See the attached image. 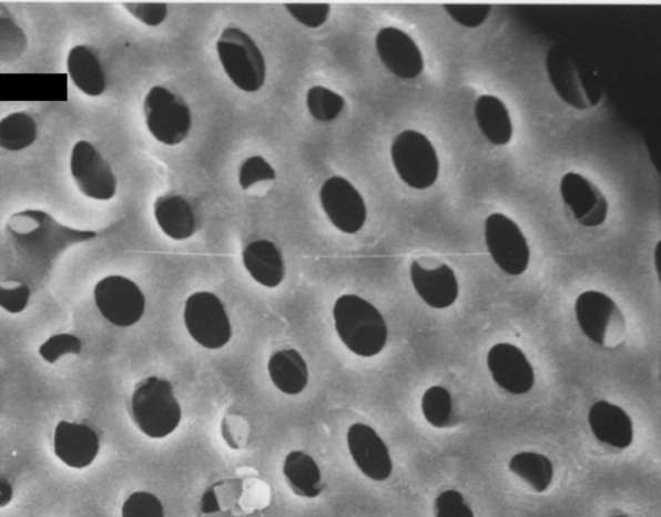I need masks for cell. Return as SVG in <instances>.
Segmentation results:
<instances>
[{
	"mask_svg": "<svg viewBox=\"0 0 661 517\" xmlns=\"http://www.w3.org/2000/svg\"><path fill=\"white\" fill-rule=\"evenodd\" d=\"M321 200L324 213L336 229L355 234L364 229L368 211L363 195L342 176H332L322 186Z\"/></svg>",
	"mask_w": 661,
	"mask_h": 517,
	"instance_id": "obj_12",
	"label": "cell"
},
{
	"mask_svg": "<svg viewBox=\"0 0 661 517\" xmlns=\"http://www.w3.org/2000/svg\"><path fill=\"white\" fill-rule=\"evenodd\" d=\"M376 50L383 64L401 80H415L424 72L421 50L415 39L401 29H380L376 37Z\"/></svg>",
	"mask_w": 661,
	"mask_h": 517,
	"instance_id": "obj_13",
	"label": "cell"
},
{
	"mask_svg": "<svg viewBox=\"0 0 661 517\" xmlns=\"http://www.w3.org/2000/svg\"><path fill=\"white\" fill-rule=\"evenodd\" d=\"M478 126L489 143L508 145L512 139V122L507 105L494 95H481L474 107Z\"/></svg>",
	"mask_w": 661,
	"mask_h": 517,
	"instance_id": "obj_25",
	"label": "cell"
},
{
	"mask_svg": "<svg viewBox=\"0 0 661 517\" xmlns=\"http://www.w3.org/2000/svg\"><path fill=\"white\" fill-rule=\"evenodd\" d=\"M6 237L21 264L44 276L69 247L85 244L98 233L61 224L42 210H23L8 217Z\"/></svg>",
	"mask_w": 661,
	"mask_h": 517,
	"instance_id": "obj_1",
	"label": "cell"
},
{
	"mask_svg": "<svg viewBox=\"0 0 661 517\" xmlns=\"http://www.w3.org/2000/svg\"><path fill=\"white\" fill-rule=\"evenodd\" d=\"M612 517H631V516H628V515H617V516H612Z\"/></svg>",
	"mask_w": 661,
	"mask_h": 517,
	"instance_id": "obj_43",
	"label": "cell"
},
{
	"mask_svg": "<svg viewBox=\"0 0 661 517\" xmlns=\"http://www.w3.org/2000/svg\"><path fill=\"white\" fill-rule=\"evenodd\" d=\"M276 179V171L262 155L247 159L240 169V185L244 191L256 183Z\"/></svg>",
	"mask_w": 661,
	"mask_h": 517,
	"instance_id": "obj_36",
	"label": "cell"
},
{
	"mask_svg": "<svg viewBox=\"0 0 661 517\" xmlns=\"http://www.w3.org/2000/svg\"><path fill=\"white\" fill-rule=\"evenodd\" d=\"M306 103L309 114L318 122L337 120L346 107V101L339 93L323 85H315L308 90Z\"/></svg>",
	"mask_w": 661,
	"mask_h": 517,
	"instance_id": "obj_30",
	"label": "cell"
},
{
	"mask_svg": "<svg viewBox=\"0 0 661 517\" xmlns=\"http://www.w3.org/2000/svg\"><path fill=\"white\" fill-rule=\"evenodd\" d=\"M547 72L557 95L566 104L588 111L600 104L603 89L596 73L581 64L565 44H555L547 54Z\"/></svg>",
	"mask_w": 661,
	"mask_h": 517,
	"instance_id": "obj_3",
	"label": "cell"
},
{
	"mask_svg": "<svg viewBox=\"0 0 661 517\" xmlns=\"http://www.w3.org/2000/svg\"><path fill=\"white\" fill-rule=\"evenodd\" d=\"M347 445L355 465L368 479L385 481L391 476L390 452L375 429L363 423H356L348 429Z\"/></svg>",
	"mask_w": 661,
	"mask_h": 517,
	"instance_id": "obj_14",
	"label": "cell"
},
{
	"mask_svg": "<svg viewBox=\"0 0 661 517\" xmlns=\"http://www.w3.org/2000/svg\"><path fill=\"white\" fill-rule=\"evenodd\" d=\"M31 296V290L27 284H19L14 287L0 286V308L19 315L27 310Z\"/></svg>",
	"mask_w": 661,
	"mask_h": 517,
	"instance_id": "obj_39",
	"label": "cell"
},
{
	"mask_svg": "<svg viewBox=\"0 0 661 517\" xmlns=\"http://www.w3.org/2000/svg\"><path fill=\"white\" fill-rule=\"evenodd\" d=\"M487 365L497 385L511 395H526L535 386V372L530 362L512 344H496L488 352Z\"/></svg>",
	"mask_w": 661,
	"mask_h": 517,
	"instance_id": "obj_16",
	"label": "cell"
},
{
	"mask_svg": "<svg viewBox=\"0 0 661 517\" xmlns=\"http://www.w3.org/2000/svg\"><path fill=\"white\" fill-rule=\"evenodd\" d=\"M410 280L419 297L435 310L449 308L460 293L456 273L448 264L425 268L416 261L410 265Z\"/></svg>",
	"mask_w": 661,
	"mask_h": 517,
	"instance_id": "obj_18",
	"label": "cell"
},
{
	"mask_svg": "<svg viewBox=\"0 0 661 517\" xmlns=\"http://www.w3.org/2000/svg\"><path fill=\"white\" fill-rule=\"evenodd\" d=\"M70 175L78 191L93 201H111L115 197L119 182L114 171L88 140H80L72 148L69 159Z\"/></svg>",
	"mask_w": 661,
	"mask_h": 517,
	"instance_id": "obj_8",
	"label": "cell"
},
{
	"mask_svg": "<svg viewBox=\"0 0 661 517\" xmlns=\"http://www.w3.org/2000/svg\"><path fill=\"white\" fill-rule=\"evenodd\" d=\"M122 517H165V510L152 493L136 491L124 500Z\"/></svg>",
	"mask_w": 661,
	"mask_h": 517,
	"instance_id": "obj_33",
	"label": "cell"
},
{
	"mask_svg": "<svg viewBox=\"0 0 661 517\" xmlns=\"http://www.w3.org/2000/svg\"><path fill=\"white\" fill-rule=\"evenodd\" d=\"M29 39L4 3H0V62L12 64L26 54Z\"/></svg>",
	"mask_w": 661,
	"mask_h": 517,
	"instance_id": "obj_29",
	"label": "cell"
},
{
	"mask_svg": "<svg viewBox=\"0 0 661 517\" xmlns=\"http://www.w3.org/2000/svg\"><path fill=\"white\" fill-rule=\"evenodd\" d=\"M146 129L161 144L175 146L189 138L192 112L185 101L161 85H154L144 100Z\"/></svg>",
	"mask_w": 661,
	"mask_h": 517,
	"instance_id": "obj_7",
	"label": "cell"
},
{
	"mask_svg": "<svg viewBox=\"0 0 661 517\" xmlns=\"http://www.w3.org/2000/svg\"><path fill=\"white\" fill-rule=\"evenodd\" d=\"M655 264H657V271H658L659 278H660V276H661V244H660V242L657 245V250H655Z\"/></svg>",
	"mask_w": 661,
	"mask_h": 517,
	"instance_id": "obj_42",
	"label": "cell"
},
{
	"mask_svg": "<svg viewBox=\"0 0 661 517\" xmlns=\"http://www.w3.org/2000/svg\"><path fill=\"white\" fill-rule=\"evenodd\" d=\"M225 74L241 91L262 90L267 78L266 59L254 39L238 28H225L216 43Z\"/></svg>",
	"mask_w": 661,
	"mask_h": 517,
	"instance_id": "obj_5",
	"label": "cell"
},
{
	"mask_svg": "<svg viewBox=\"0 0 661 517\" xmlns=\"http://www.w3.org/2000/svg\"><path fill=\"white\" fill-rule=\"evenodd\" d=\"M53 449L62 464L83 469L96 459L100 438L88 425L62 420L54 429Z\"/></svg>",
	"mask_w": 661,
	"mask_h": 517,
	"instance_id": "obj_17",
	"label": "cell"
},
{
	"mask_svg": "<svg viewBox=\"0 0 661 517\" xmlns=\"http://www.w3.org/2000/svg\"><path fill=\"white\" fill-rule=\"evenodd\" d=\"M574 311H577L579 326L587 338L598 346H604L611 321L618 313L616 302L603 293L586 292L578 297Z\"/></svg>",
	"mask_w": 661,
	"mask_h": 517,
	"instance_id": "obj_20",
	"label": "cell"
},
{
	"mask_svg": "<svg viewBox=\"0 0 661 517\" xmlns=\"http://www.w3.org/2000/svg\"><path fill=\"white\" fill-rule=\"evenodd\" d=\"M284 475L298 497L314 499L322 495L324 487L321 468L308 454L303 452L287 454Z\"/></svg>",
	"mask_w": 661,
	"mask_h": 517,
	"instance_id": "obj_26",
	"label": "cell"
},
{
	"mask_svg": "<svg viewBox=\"0 0 661 517\" xmlns=\"http://www.w3.org/2000/svg\"><path fill=\"white\" fill-rule=\"evenodd\" d=\"M423 413L431 426L448 427L454 413L452 396L440 386L427 389L423 397Z\"/></svg>",
	"mask_w": 661,
	"mask_h": 517,
	"instance_id": "obj_31",
	"label": "cell"
},
{
	"mask_svg": "<svg viewBox=\"0 0 661 517\" xmlns=\"http://www.w3.org/2000/svg\"><path fill=\"white\" fill-rule=\"evenodd\" d=\"M333 316L340 341L353 354L373 357L385 348L386 321L368 301L353 294L342 295L334 304Z\"/></svg>",
	"mask_w": 661,
	"mask_h": 517,
	"instance_id": "obj_2",
	"label": "cell"
},
{
	"mask_svg": "<svg viewBox=\"0 0 661 517\" xmlns=\"http://www.w3.org/2000/svg\"><path fill=\"white\" fill-rule=\"evenodd\" d=\"M562 199L574 215V219L587 229H596L606 222L609 214V202L586 176L569 172L561 180Z\"/></svg>",
	"mask_w": 661,
	"mask_h": 517,
	"instance_id": "obj_15",
	"label": "cell"
},
{
	"mask_svg": "<svg viewBox=\"0 0 661 517\" xmlns=\"http://www.w3.org/2000/svg\"><path fill=\"white\" fill-rule=\"evenodd\" d=\"M93 300L100 315L119 327H130L143 318L145 296L134 281L123 276H108L93 288Z\"/></svg>",
	"mask_w": 661,
	"mask_h": 517,
	"instance_id": "obj_11",
	"label": "cell"
},
{
	"mask_svg": "<svg viewBox=\"0 0 661 517\" xmlns=\"http://www.w3.org/2000/svg\"><path fill=\"white\" fill-rule=\"evenodd\" d=\"M391 159L399 178L414 190H427L437 183L439 156L424 133L415 130L400 132L393 141Z\"/></svg>",
	"mask_w": 661,
	"mask_h": 517,
	"instance_id": "obj_6",
	"label": "cell"
},
{
	"mask_svg": "<svg viewBox=\"0 0 661 517\" xmlns=\"http://www.w3.org/2000/svg\"><path fill=\"white\" fill-rule=\"evenodd\" d=\"M221 510L220 503L215 496L214 490L210 489L201 499V511L204 514H213Z\"/></svg>",
	"mask_w": 661,
	"mask_h": 517,
	"instance_id": "obj_41",
	"label": "cell"
},
{
	"mask_svg": "<svg viewBox=\"0 0 661 517\" xmlns=\"http://www.w3.org/2000/svg\"><path fill=\"white\" fill-rule=\"evenodd\" d=\"M186 331L200 346L220 349L231 341L232 327L224 304L213 293L201 292L189 297L184 308Z\"/></svg>",
	"mask_w": 661,
	"mask_h": 517,
	"instance_id": "obj_9",
	"label": "cell"
},
{
	"mask_svg": "<svg viewBox=\"0 0 661 517\" xmlns=\"http://www.w3.org/2000/svg\"><path fill=\"white\" fill-rule=\"evenodd\" d=\"M268 373L272 383L285 395H299L308 385L307 364L295 349L278 351L272 355Z\"/></svg>",
	"mask_w": 661,
	"mask_h": 517,
	"instance_id": "obj_24",
	"label": "cell"
},
{
	"mask_svg": "<svg viewBox=\"0 0 661 517\" xmlns=\"http://www.w3.org/2000/svg\"><path fill=\"white\" fill-rule=\"evenodd\" d=\"M154 217L161 231L171 240H189L197 229L196 215L182 195H161L154 203Z\"/></svg>",
	"mask_w": 661,
	"mask_h": 517,
	"instance_id": "obj_23",
	"label": "cell"
},
{
	"mask_svg": "<svg viewBox=\"0 0 661 517\" xmlns=\"http://www.w3.org/2000/svg\"><path fill=\"white\" fill-rule=\"evenodd\" d=\"M509 468L538 493L546 491L553 481V464L542 454L519 453L511 458Z\"/></svg>",
	"mask_w": 661,
	"mask_h": 517,
	"instance_id": "obj_28",
	"label": "cell"
},
{
	"mask_svg": "<svg viewBox=\"0 0 661 517\" xmlns=\"http://www.w3.org/2000/svg\"><path fill=\"white\" fill-rule=\"evenodd\" d=\"M435 516L474 517V514L460 491L447 490L435 500Z\"/></svg>",
	"mask_w": 661,
	"mask_h": 517,
	"instance_id": "obj_38",
	"label": "cell"
},
{
	"mask_svg": "<svg viewBox=\"0 0 661 517\" xmlns=\"http://www.w3.org/2000/svg\"><path fill=\"white\" fill-rule=\"evenodd\" d=\"M131 414L138 428L151 438L173 434L182 420V407L173 385L159 377L139 383L131 398Z\"/></svg>",
	"mask_w": 661,
	"mask_h": 517,
	"instance_id": "obj_4",
	"label": "cell"
},
{
	"mask_svg": "<svg viewBox=\"0 0 661 517\" xmlns=\"http://www.w3.org/2000/svg\"><path fill=\"white\" fill-rule=\"evenodd\" d=\"M13 487L8 477L0 475V508H4L12 503Z\"/></svg>",
	"mask_w": 661,
	"mask_h": 517,
	"instance_id": "obj_40",
	"label": "cell"
},
{
	"mask_svg": "<svg viewBox=\"0 0 661 517\" xmlns=\"http://www.w3.org/2000/svg\"><path fill=\"white\" fill-rule=\"evenodd\" d=\"M488 253L509 276L523 274L531 261V250L519 225L507 215H489L485 223Z\"/></svg>",
	"mask_w": 661,
	"mask_h": 517,
	"instance_id": "obj_10",
	"label": "cell"
},
{
	"mask_svg": "<svg viewBox=\"0 0 661 517\" xmlns=\"http://www.w3.org/2000/svg\"><path fill=\"white\" fill-rule=\"evenodd\" d=\"M589 426L598 442L617 449H626L633 443V422L621 407L598 402L589 410Z\"/></svg>",
	"mask_w": 661,
	"mask_h": 517,
	"instance_id": "obj_19",
	"label": "cell"
},
{
	"mask_svg": "<svg viewBox=\"0 0 661 517\" xmlns=\"http://www.w3.org/2000/svg\"><path fill=\"white\" fill-rule=\"evenodd\" d=\"M38 123L27 112H13L0 120V149L18 153L33 146L38 139Z\"/></svg>",
	"mask_w": 661,
	"mask_h": 517,
	"instance_id": "obj_27",
	"label": "cell"
},
{
	"mask_svg": "<svg viewBox=\"0 0 661 517\" xmlns=\"http://www.w3.org/2000/svg\"><path fill=\"white\" fill-rule=\"evenodd\" d=\"M246 271L260 285L275 288L285 278V263L282 252L268 240H256L243 253Z\"/></svg>",
	"mask_w": 661,
	"mask_h": 517,
	"instance_id": "obj_22",
	"label": "cell"
},
{
	"mask_svg": "<svg viewBox=\"0 0 661 517\" xmlns=\"http://www.w3.org/2000/svg\"><path fill=\"white\" fill-rule=\"evenodd\" d=\"M131 16L146 27L155 28L166 20L169 6L166 3L131 2L122 4Z\"/></svg>",
	"mask_w": 661,
	"mask_h": 517,
	"instance_id": "obj_37",
	"label": "cell"
},
{
	"mask_svg": "<svg viewBox=\"0 0 661 517\" xmlns=\"http://www.w3.org/2000/svg\"><path fill=\"white\" fill-rule=\"evenodd\" d=\"M82 352V342L73 334L52 335L39 347V355L45 363H58L62 356L80 355Z\"/></svg>",
	"mask_w": 661,
	"mask_h": 517,
	"instance_id": "obj_32",
	"label": "cell"
},
{
	"mask_svg": "<svg viewBox=\"0 0 661 517\" xmlns=\"http://www.w3.org/2000/svg\"><path fill=\"white\" fill-rule=\"evenodd\" d=\"M285 8L295 21L309 29L322 28L330 14L328 3H286Z\"/></svg>",
	"mask_w": 661,
	"mask_h": 517,
	"instance_id": "obj_34",
	"label": "cell"
},
{
	"mask_svg": "<svg viewBox=\"0 0 661 517\" xmlns=\"http://www.w3.org/2000/svg\"><path fill=\"white\" fill-rule=\"evenodd\" d=\"M70 81L83 95L99 98L106 91V74L95 51L85 44L70 49L67 58Z\"/></svg>",
	"mask_w": 661,
	"mask_h": 517,
	"instance_id": "obj_21",
	"label": "cell"
},
{
	"mask_svg": "<svg viewBox=\"0 0 661 517\" xmlns=\"http://www.w3.org/2000/svg\"><path fill=\"white\" fill-rule=\"evenodd\" d=\"M446 12L452 18V20L460 26L469 29H476L484 26L491 13V4H457L448 3L445 4Z\"/></svg>",
	"mask_w": 661,
	"mask_h": 517,
	"instance_id": "obj_35",
	"label": "cell"
}]
</instances>
